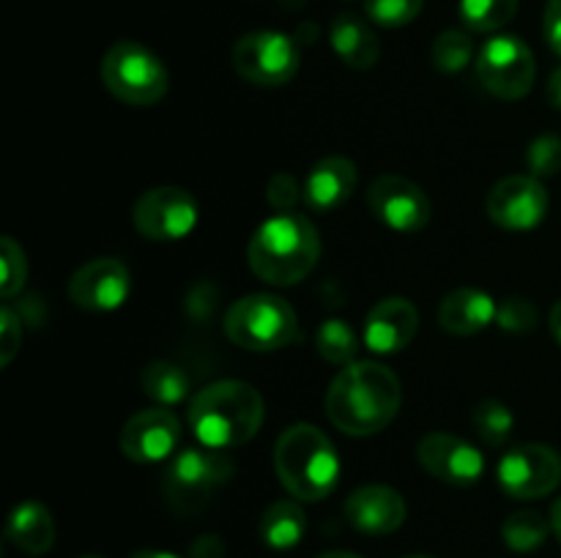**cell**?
Listing matches in <instances>:
<instances>
[{"label": "cell", "mask_w": 561, "mask_h": 558, "mask_svg": "<svg viewBox=\"0 0 561 558\" xmlns=\"http://www.w3.org/2000/svg\"><path fill=\"white\" fill-rule=\"evenodd\" d=\"M403 388L400 377L378 361L343 367L327 392V416L337 430L365 438L381 432L398 416Z\"/></svg>", "instance_id": "6da1fadb"}, {"label": "cell", "mask_w": 561, "mask_h": 558, "mask_svg": "<svg viewBox=\"0 0 561 558\" xmlns=\"http://www.w3.org/2000/svg\"><path fill=\"white\" fill-rule=\"evenodd\" d=\"M321 257L316 224L296 211H277L257 224L247 246V260L257 279L277 288L301 282Z\"/></svg>", "instance_id": "7a4b0ae2"}, {"label": "cell", "mask_w": 561, "mask_h": 558, "mask_svg": "<svg viewBox=\"0 0 561 558\" xmlns=\"http://www.w3.org/2000/svg\"><path fill=\"white\" fill-rule=\"evenodd\" d=\"M190 427L197 441L208 449H236L257 435L266 416V405L255 386L244 381H217L203 386L192 397Z\"/></svg>", "instance_id": "3957f363"}, {"label": "cell", "mask_w": 561, "mask_h": 558, "mask_svg": "<svg viewBox=\"0 0 561 558\" xmlns=\"http://www.w3.org/2000/svg\"><path fill=\"white\" fill-rule=\"evenodd\" d=\"M274 470L285 490L299 501H323L340 481L334 443L312 425H294L277 438Z\"/></svg>", "instance_id": "277c9868"}, {"label": "cell", "mask_w": 561, "mask_h": 558, "mask_svg": "<svg viewBox=\"0 0 561 558\" xmlns=\"http://www.w3.org/2000/svg\"><path fill=\"white\" fill-rule=\"evenodd\" d=\"M225 334L233 345L255 353L288 348L299 334V321L288 301L272 293H252L236 301L225 315Z\"/></svg>", "instance_id": "5b68a950"}, {"label": "cell", "mask_w": 561, "mask_h": 558, "mask_svg": "<svg viewBox=\"0 0 561 558\" xmlns=\"http://www.w3.org/2000/svg\"><path fill=\"white\" fill-rule=\"evenodd\" d=\"M233 470V460L219 449H184L164 470V498L175 512L195 514L228 485Z\"/></svg>", "instance_id": "8992f818"}, {"label": "cell", "mask_w": 561, "mask_h": 558, "mask_svg": "<svg viewBox=\"0 0 561 558\" xmlns=\"http://www.w3.org/2000/svg\"><path fill=\"white\" fill-rule=\"evenodd\" d=\"M102 82L118 102L151 107L168 93L170 74L148 47L137 42H115L104 53Z\"/></svg>", "instance_id": "52a82bcc"}, {"label": "cell", "mask_w": 561, "mask_h": 558, "mask_svg": "<svg viewBox=\"0 0 561 558\" xmlns=\"http://www.w3.org/2000/svg\"><path fill=\"white\" fill-rule=\"evenodd\" d=\"M299 47L285 33L252 31L233 44V69L252 85H288L299 71Z\"/></svg>", "instance_id": "ba28073f"}, {"label": "cell", "mask_w": 561, "mask_h": 558, "mask_svg": "<svg viewBox=\"0 0 561 558\" xmlns=\"http://www.w3.org/2000/svg\"><path fill=\"white\" fill-rule=\"evenodd\" d=\"M477 77L499 98H524L537 77V60L529 44L518 36H493L477 55Z\"/></svg>", "instance_id": "9c48e42d"}, {"label": "cell", "mask_w": 561, "mask_h": 558, "mask_svg": "<svg viewBox=\"0 0 561 558\" xmlns=\"http://www.w3.org/2000/svg\"><path fill=\"white\" fill-rule=\"evenodd\" d=\"M201 206L181 186H153L137 197L131 208V222L137 233L151 241L186 239L197 228Z\"/></svg>", "instance_id": "30bf717a"}, {"label": "cell", "mask_w": 561, "mask_h": 558, "mask_svg": "<svg viewBox=\"0 0 561 558\" xmlns=\"http://www.w3.org/2000/svg\"><path fill=\"white\" fill-rule=\"evenodd\" d=\"M496 476L510 498H542L561 485V454L546 443H524L499 460Z\"/></svg>", "instance_id": "8fae6325"}, {"label": "cell", "mask_w": 561, "mask_h": 558, "mask_svg": "<svg viewBox=\"0 0 561 558\" xmlns=\"http://www.w3.org/2000/svg\"><path fill=\"white\" fill-rule=\"evenodd\" d=\"M367 206L378 222L394 233H420L433 217V206L422 186L403 175H381L367 191Z\"/></svg>", "instance_id": "7c38bea8"}, {"label": "cell", "mask_w": 561, "mask_h": 558, "mask_svg": "<svg viewBox=\"0 0 561 558\" xmlns=\"http://www.w3.org/2000/svg\"><path fill=\"white\" fill-rule=\"evenodd\" d=\"M488 217L504 230H531L546 219L548 191L535 175H507L488 191Z\"/></svg>", "instance_id": "4fadbf2b"}, {"label": "cell", "mask_w": 561, "mask_h": 558, "mask_svg": "<svg viewBox=\"0 0 561 558\" xmlns=\"http://www.w3.org/2000/svg\"><path fill=\"white\" fill-rule=\"evenodd\" d=\"M416 460L438 481L458 487L474 485L485 470L480 449L453 432H427L416 446Z\"/></svg>", "instance_id": "5bb4252c"}, {"label": "cell", "mask_w": 561, "mask_h": 558, "mask_svg": "<svg viewBox=\"0 0 561 558\" xmlns=\"http://www.w3.org/2000/svg\"><path fill=\"white\" fill-rule=\"evenodd\" d=\"M131 293L129 268L115 257H96L77 268L69 279V299L80 310L88 312H113L124 306Z\"/></svg>", "instance_id": "9a60e30c"}, {"label": "cell", "mask_w": 561, "mask_h": 558, "mask_svg": "<svg viewBox=\"0 0 561 558\" xmlns=\"http://www.w3.org/2000/svg\"><path fill=\"white\" fill-rule=\"evenodd\" d=\"M181 421L164 405L137 410L121 430V452L135 463H159L179 446Z\"/></svg>", "instance_id": "2e32d148"}, {"label": "cell", "mask_w": 561, "mask_h": 558, "mask_svg": "<svg viewBox=\"0 0 561 558\" xmlns=\"http://www.w3.org/2000/svg\"><path fill=\"white\" fill-rule=\"evenodd\" d=\"M405 501L394 487L365 485L356 487L345 501V518L356 531L370 536L394 534L405 523Z\"/></svg>", "instance_id": "e0dca14e"}, {"label": "cell", "mask_w": 561, "mask_h": 558, "mask_svg": "<svg viewBox=\"0 0 561 558\" xmlns=\"http://www.w3.org/2000/svg\"><path fill=\"white\" fill-rule=\"evenodd\" d=\"M420 332V312L409 299H383L367 312L365 345L373 353H398L409 348Z\"/></svg>", "instance_id": "ac0fdd59"}, {"label": "cell", "mask_w": 561, "mask_h": 558, "mask_svg": "<svg viewBox=\"0 0 561 558\" xmlns=\"http://www.w3.org/2000/svg\"><path fill=\"white\" fill-rule=\"evenodd\" d=\"M356 189V164L345 156H327L307 173L301 197L312 211H334L345 206Z\"/></svg>", "instance_id": "d6986e66"}, {"label": "cell", "mask_w": 561, "mask_h": 558, "mask_svg": "<svg viewBox=\"0 0 561 558\" xmlns=\"http://www.w3.org/2000/svg\"><path fill=\"white\" fill-rule=\"evenodd\" d=\"M499 304L488 293L477 288L453 290L438 306V323L444 332L458 334V337H471L496 321Z\"/></svg>", "instance_id": "ffe728a7"}, {"label": "cell", "mask_w": 561, "mask_h": 558, "mask_svg": "<svg viewBox=\"0 0 561 558\" xmlns=\"http://www.w3.org/2000/svg\"><path fill=\"white\" fill-rule=\"evenodd\" d=\"M329 38H332V47L337 53V58L356 71L373 69L378 63V58H381L378 36L365 20H359L354 14L334 16Z\"/></svg>", "instance_id": "44dd1931"}, {"label": "cell", "mask_w": 561, "mask_h": 558, "mask_svg": "<svg viewBox=\"0 0 561 558\" xmlns=\"http://www.w3.org/2000/svg\"><path fill=\"white\" fill-rule=\"evenodd\" d=\"M5 539L27 556H44L55 545V520L49 509L38 501L14 507L5 523Z\"/></svg>", "instance_id": "7402d4cb"}, {"label": "cell", "mask_w": 561, "mask_h": 558, "mask_svg": "<svg viewBox=\"0 0 561 558\" xmlns=\"http://www.w3.org/2000/svg\"><path fill=\"white\" fill-rule=\"evenodd\" d=\"M305 512H301L299 503L288 501V498H279V501L268 503L261 518V539L272 550H294L305 539Z\"/></svg>", "instance_id": "603a6c76"}, {"label": "cell", "mask_w": 561, "mask_h": 558, "mask_svg": "<svg viewBox=\"0 0 561 558\" xmlns=\"http://www.w3.org/2000/svg\"><path fill=\"white\" fill-rule=\"evenodd\" d=\"M551 531V520L542 518L535 509H520L502 523V539L510 550L531 553L546 545Z\"/></svg>", "instance_id": "cb8c5ba5"}, {"label": "cell", "mask_w": 561, "mask_h": 558, "mask_svg": "<svg viewBox=\"0 0 561 558\" xmlns=\"http://www.w3.org/2000/svg\"><path fill=\"white\" fill-rule=\"evenodd\" d=\"M142 392L162 405H175L190 394V375L173 361H153L142 370Z\"/></svg>", "instance_id": "d4e9b609"}, {"label": "cell", "mask_w": 561, "mask_h": 558, "mask_svg": "<svg viewBox=\"0 0 561 558\" xmlns=\"http://www.w3.org/2000/svg\"><path fill=\"white\" fill-rule=\"evenodd\" d=\"M458 14L469 31L493 33L513 22L518 14V0H460Z\"/></svg>", "instance_id": "484cf974"}, {"label": "cell", "mask_w": 561, "mask_h": 558, "mask_svg": "<svg viewBox=\"0 0 561 558\" xmlns=\"http://www.w3.org/2000/svg\"><path fill=\"white\" fill-rule=\"evenodd\" d=\"M316 348L318 353H321L327 361H332V364L337 367L354 364L356 359L354 328H351L345 321H340V317H329V321H323L321 328H318Z\"/></svg>", "instance_id": "4316f807"}, {"label": "cell", "mask_w": 561, "mask_h": 558, "mask_svg": "<svg viewBox=\"0 0 561 558\" xmlns=\"http://www.w3.org/2000/svg\"><path fill=\"white\" fill-rule=\"evenodd\" d=\"M471 58H474V42L460 27H449L433 42V66L444 74H455V71L466 69Z\"/></svg>", "instance_id": "83f0119b"}, {"label": "cell", "mask_w": 561, "mask_h": 558, "mask_svg": "<svg viewBox=\"0 0 561 558\" xmlns=\"http://www.w3.org/2000/svg\"><path fill=\"white\" fill-rule=\"evenodd\" d=\"M471 421H474L477 435L485 443H491V446H502L515 430L513 410L504 403H499V399H485V403L477 405Z\"/></svg>", "instance_id": "f1b7e54d"}, {"label": "cell", "mask_w": 561, "mask_h": 558, "mask_svg": "<svg viewBox=\"0 0 561 558\" xmlns=\"http://www.w3.org/2000/svg\"><path fill=\"white\" fill-rule=\"evenodd\" d=\"M425 0H365V11L376 25L403 27L420 16Z\"/></svg>", "instance_id": "f546056e"}, {"label": "cell", "mask_w": 561, "mask_h": 558, "mask_svg": "<svg viewBox=\"0 0 561 558\" xmlns=\"http://www.w3.org/2000/svg\"><path fill=\"white\" fill-rule=\"evenodd\" d=\"M0 266H3L0 293H3V299H11L14 293H20L27 277L25 252H22V246L16 244L11 235H3V239H0Z\"/></svg>", "instance_id": "4dcf8cb0"}, {"label": "cell", "mask_w": 561, "mask_h": 558, "mask_svg": "<svg viewBox=\"0 0 561 558\" xmlns=\"http://www.w3.org/2000/svg\"><path fill=\"white\" fill-rule=\"evenodd\" d=\"M526 167L535 178H548L561 170V137L542 135L526 148Z\"/></svg>", "instance_id": "1f68e13d"}, {"label": "cell", "mask_w": 561, "mask_h": 558, "mask_svg": "<svg viewBox=\"0 0 561 558\" xmlns=\"http://www.w3.org/2000/svg\"><path fill=\"white\" fill-rule=\"evenodd\" d=\"M496 323L510 334H524L531 332L537 326V306L531 304L529 299H507L504 304H499L496 312Z\"/></svg>", "instance_id": "d6a6232c"}, {"label": "cell", "mask_w": 561, "mask_h": 558, "mask_svg": "<svg viewBox=\"0 0 561 558\" xmlns=\"http://www.w3.org/2000/svg\"><path fill=\"white\" fill-rule=\"evenodd\" d=\"M299 197H301V189L299 184H296L294 175L290 173L272 175V181H268L266 186V200L274 211H294Z\"/></svg>", "instance_id": "836d02e7"}, {"label": "cell", "mask_w": 561, "mask_h": 558, "mask_svg": "<svg viewBox=\"0 0 561 558\" xmlns=\"http://www.w3.org/2000/svg\"><path fill=\"white\" fill-rule=\"evenodd\" d=\"M20 345H22L20 321H16V315L11 312V306H3V312H0V364L9 367L11 359L16 356V350H20Z\"/></svg>", "instance_id": "e575fe53"}, {"label": "cell", "mask_w": 561, "mask_h": 558, "mask_svg": "<svg viewBox=\"0 0 561 558\" xmlns=\"http://www.w3.org/2000/svg\"><path fill=\"white\" fill-rule=\"evenodd\" d=\"M542 33L548 47L561 58V0H548L546 16H542Z\"/></svg>", "instance_id": "d590c367"}, {"label": "cell", "mask_w": 561, "mask_h": 558, "mask_svg": "<svg viewBox=\"0 0 561 558\" xmlns=\"http://www.w3.org/2000/svg\"><path fill=\"white\" fill-rule=\"evenodd\" d=\"M192 558H225V542L217 534H203L192 542Z\"/></svg>", "instance_id": "8d00e7d4"}, {"label": "cell", "mask_w": 561, "mask_h": 558, "mask_svg": "<svg viewBox=\"0 0 561 558\" xmlns=\"http://www.w3.org/2000/svg\"><path fill=\"white\" fill-rule=\"evenodd\" d=\"M548 102L553 104V107L561 109V66L557 71L551 74V80H548Z\"/></svg>", "instance_id": "74e56055"}, {"label": "cell", "mask_w": 561, "mask_h": 558, "mask_svg": "<svg viewBox=\"0 0 561 558\" xmlns=\"http://www.w3.org/2000/svg\"><path fill=\"white\" fill-rule=\"evenodd\" d=\"M551 332L553 337H557V342L561 345V301H557L551 310Z\"/></svg>", "instance_id": "f35d334b"}, {"label": "cell", "mask_w": 561, "mask_h": 558, "mask_svg": "<svg viewBox=\"0 0 561 558\" xmlns=\"http://www.w3.org/2000/svg\"><path fill=\"white\" fill-rule=\"evenodd\" d=\"M551 528H553V534H557L559 542H561V498H557V501H553V509H551Z\"/></svg>", "instance_id": "ab89813d"}, {"label": "cell", "mask_w": 561, "mask_h": 558, "mask_svg": "<svg viewBox=\"0 0 561 558\" xmlns=\"http://www.w3.org/2000/svg\"><path fill=\"white\" fill-rule=\"evenodd\" d=\"M131 558H181V556H175V553H168V550H137L131 553Z\"/></svg>", "instance_id": "60d3db41"}, {"label": "cell", "mask_w": 561, "mask_h": 558, "mask_svg": "<svg viewBox=\"0 0 561 558\" xmlns=\"http://www.w3.org/2000/svg\"><path fill=\"white\" fill-rule=\"evenodd\" d=\"M318 558H362V556H356V553H348V550H329V553H321Z\"/></svg>", "instance_id": "b9f144b4"}, {"label": "cell", "mask_w": 561, "mask_h": 558, "mask_svg": "<svg viewBox=\"0 0 561 558\" xmlns=\"http://www.w3.org/2000/svg\"><path fill=\"white\" fill-rule=\"evenodd\" d=\"M80 558H102V556H93V553H88V556H80Z\"/></svg>", "instance_id": "7bdbcfd3"}, {"label": "cell", "mask_w": 561, "mask_h": 558, "mask_svg": "<svg viewBox=\"0 0 561 558\" xmlns=\"http://www.w3.org/2000/svg\"><path fill=\"white\" fill-rule=\"evenodd\" d=\"M405 558H433V556H405Z\"/></svg>", "instance_id": "ee69618b"}]
</instances>
